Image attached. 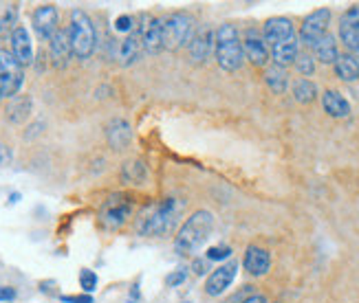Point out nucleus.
Returning a JSON list of instances; mask_svg holds the SVG:
<instances>
[{
    "instance_id": "obj_1",
    "label": "nucleus",
    "mask_w": 359,
    "mask_h": 303,
    "mask_svg": "<svg viewBox=\"0 0 359 303\" xmlns=\"http://www.w3.org/2000/svg\"><path fill=\"white\" fill-rule=\"evenodd\" d=\"M179 216H181V202L177 198H163L146 206L139 213L135 229L142 237H161L177 227Z\"/></svg>"
},
{
    "instance_id": "obj_2",
    "label": "nucleus",
    "mask_w": 359,
    "mask_h": 303,
    "mask_svg": "<svg viewBox=\"0 0 359 303\" xmlns=\"http://www.w3.org/2000/svg\"><path fill=\"white\" fill-rule=\"evenodd\" d=\"M214 231V216L212 211L198 209L194 211L190 218L185 220V225L179 229L177 237H175V253L181 255V258H187V255H194L205 240Z\"/></svg>"
},
{
    "instance_id": "obj_3",
    "label": "nucleus",
    "mask_w": 359,
    "mask_h": 303,
    "mask_svg": "<svg viewBox=\"0 0 359 303\" xmlns=\"http://www.w3.org/2000/svg\"><path fill=\"white\" fill-rule=\"evenodd\" d=\"M216 62L218 66L227 73H233L243 66L245 53H243V42L233 24H223L216 31Z\"/></svg>"
},
{
    "instance_id": "obj_4",
    "label": "nucleus",
    "mask_w": 359,
    "mask_h": 303,
    "mask_svg": "<svg viewBox=\"0 0 359 303\" xmlns=\"http://www.w3.org/2000/svg\"><path fill=\"white\" fill-rule=\"evenodd\" d=\"M69 38H71V49L77 59H88L95 51L97 34L95 24L88 18L82 9H75L71 13V24H69Z\"/></svg>"
},
{
    "instance_id": "obj_5",
    "label": "nucleus",
    "mask_w": 359,
    "mask_h": 303,
    "mask_svg": "<svg viewBox=\"0 0 359 303\" xmlns=\"http://www.w3.org/2000/svg\"><path fill=\"white\" fill-rule=\"evenodd\" d=\"M161 24H163V46L170 51L181 49L183 44L192 42L194 38V18L190 13L175 11L165 20H161Z\"/></svg>"
},
{
    "instance_id": "obj_6",
    "label": "nucleus",
    "mask_w": 359,
    "mask_h": 303,
    "mask_svg": "<svg viewBox=\"0 0 359 303\" xmlns=\"http://www.w3.org/2000/svg\"><path fill=\"white\" fill-rule=\"evenodd\" d=\"M25 82V71L22 64L13 57L11 51L0 49V97L13 99Z\"/></svg>"
},
{
    "instance_id": "obj_7",
    "label": "nucleus",
    "mask_w": 359,
    "mask_h": 303,
    "mask_svg": "<svg viewBox=\"0 0 359 303\" xmlns=\"http://www.w3.org/2000/svg\"><path fill=\"white\" fill-rule=\"evenodd\" d=\"M133 213V200L126 194H115L100 209V222L106 231H117L128 222Z\"/></svg>"
},
{
    "instance_id": "obj_8",
    "label": "nucleus",
    "mask_w": 359,
    "mask_h": 303,
    "mask_svg": "<svg viewBox=\"0 0 359 303\" xmlns=\"http://www.w3.org/2000/svg\"><path fill=\"white\" fill-rule=\"evenodd\" d=\"M331 22V9H316L311 15H306L302 27H300V42L306 46H313L326 36V29H329Z\"/></svg>"
},
{
    "instance_id": "obj_9",
    "label": "nucleus",
    "mask_w": 359,
    "mask_h": 303,
    "mask_svg": "<svg viewBox=\"0 0 359 303\" xmlns=\"http://www.w3.org/2000/svg\"><path fill=\"white\" fill-rule=\"evenodd\" d=\"M339 40L351 51V55H359V5L346 9L339 18Z\"/></svg>"
},
{
    "instance_id": "obj_10",
    "label": "nucleus",
    "mask_w": 359,
    "mask_h": 303,
    "mask_svg": "<svg viewBox=\"0 0 359 303\" xmlns=\"http://www.w3.org/2000/svg\"><path fill=\"white\" fill-rule=\"evenodd\" d=\"M236 273H238V262H227L223 266L214 268L212 275L205 281V293L210 297H221L233 283V279H236Z\"/></svg>"
},
{
    "instance_id": "obj_11",
    "label": "nucleus",
    "mask_w": 359,
    "mask_h": 303,
    "mask_svg": "<svg viewBox=\"0 0 359 303\" xmlns=\"http://www.w3.org/2000/svg\"><path fill=\"white\" fill-rule=\"evenodd\" d=\"M142 49H144L142 31H133V34H128L123 40H117L113 44V55L121 66H130V64H135L139 55H142Z\"/></svg>"
},
{
    "instance_id": "obj_12",
    "label": "nucleus",
    "mask_w": 359,
    "mask_h": 303,
    "mask_svg": "<svg viewBox=\"0 0 359 303\" xmlns=\"http://www.w3.org/2000/svg\"><path fill=\"white\" fill-rule=\"evenodd\" d=\"M57 9L53 5H42L34 11V18H31V22H34V29L36 34L42 38V40H51L55 34H57Z\"/></svg>"
},
{
    "instance_id": "obj_13",
    "label": "nucleus",
    "mask_w": 359,
    "mask_h": 303,
    "mask_svg": "<svg viewBox=\"0 0 359 303\" xmlns=\"http://www.w3.org/2000/svg\"><path fill=\"white\" fill-rule=\"evenodd\" d=\"M243 53L245 57L254 64V66H267L269 62V49H267V42L264 38H260L256 31H247L245 40H243Z\"/></svg>"
},
{
    "instance_id": "obj_14",
    "label": "nucleus",
    "mask_w": 359,
    "mask_h": 303,
    "mask_svg": "<svg viewBox=\"0 0 359 303\" xmlns=\"http://www.w3.org/2000/svg\"><path fill=\"white\" fill-rule=\"evenodd\" d=\"M243 266L249 275L262 277V275H267L269 268H271V255L267 248H262V246H247L245 258H243Z\"/></svg>"
},
{
    "instance_id": "obj_15",
    "label": "nucleus",
    "mask_w": 359,
    "mask_h": 303,
    "mask_svg": "<svg viewBox=\"0 0 359 303\" xmlns=\"http://www.w3.org/2000/svg\"><path fill=\"white\" fill-rule=\"evenodd\" d=\"M142 31V42H144V51L150 55H157L161 53L165 46H163V24L159 18H148L146 24L139 29Z\"/></svg>"
},
{
    "instance_id": "obj_16",
    "label": "nucleus",
    "mask_w": 359,
    "mask_h": 303,
    "mask_svg": "<svg viewBox=\"0 0 359 303\" xmlns=\"http://www.w3.org/2000/svg\"><path fill=\"white\" fill-rule=\"evenodd\" d=\"M11 53L22 66H29L34 62V44H31V36L25 27H15L11 34Z\"/></svg>"
},
{
    "instance_id": "obj_17",
    "label": "nucleus",
    "mask_w": 359,
    "mask_h": 303,
    "mask_svg": "<svg viewBox=\"0 0 359 303\" xmlns=\"http://www.w3.org/2000/svg\"><path fill=\"white\" fill-rule=\"evenodd\" d=\"M293 36H295V31H293V24H291L289 18H269L267 22H264L262 38L271 46L285 42V40H289Z\"/></svg>"
},
{
    "instance_id": "obj_18",
    "label": "nucleus",
    "mask_w": 359,
    "mask_h": 303,
    "mask_svg": "<svg viewBox=\"0 0 359 303\" xmlns=\"http://www.w3.org/2000/svg\"><path fill=\"white\" fill-rule=\"evenodd\" d=\"M214 49H216V36L212 34V31H203V34L194 36L192 42L187 44V53H190V59L194 64L208 62V57L212 55Z\"/></svg>"
},
{
    "instance_id": "obj_19",
    "label": "nucleus",
    "mask_w": 359,
    "mask_h": 303,
    "mask_svg": "<svg viewBox=\"0 0 359 303\" xmlns=\"http://www.w3.org/2000/svg\"><path fill=\"white\" fill-rule=\"evenodd\" d=\"M106 139L111 143V148L121 152L130 146V139H133V130H130V123L126 119H113L106 127Z\"/></svg>"
},
{
    "instance_id": "obj_20",
    "label": "nucleus",
    "mask_w": 359,
    "mask_h": 303,
    "mask_svg": "<svg viewBox=\"0 0 359 303\" xmlns=\"http://www.w3.org/2000/svg\"><path fill=\"white\" fill-rule=\"evenodd\" d=\"M49 53H51V59H53V66L62 69L69 64V57L73 55V49H71V38H69V29L67 31H57V34L49 40Z\"/></svg>"
},
{
    "instance_id": "obj_21",
    "label": "nucleus",
    "mask_w": 359,
    "mask_h": 303,
    "mask_svg": "<svg viewBox=\"0 0 359 303\" xmlns=\"http://www.w3.org/2000/svg\"><path fill=\"white\" fill-rule=\"evenodd\" d=\"M300 38L293 36L285 42H280L276 46H271V57H273V64L276 66H289V64H295V59H298L300 55Z\"/></svg>"
},
{
    "instance_id": "obj_22",
    "label": "nucleus",
    "mask_w": 359,
    "mask_h": 303,
    "mask_svg": "<svg viewBox=\"0 0 359 303\" xmlns=\"http://www.w3.org/2000/svg\"><path fill=\"white\" fill-rule=\"evenodd\" d=\"M322 108H324V113L333 119H344L351 115V104L346 101L344 94L337 90H326L322 94Z\"/></svg>"
},
{
    "instance_id": "obj_23",
    "label": "nucleus",
    "mask_w": 359,
    "mask_h": 303,
    "mask_svg": "<svg viewBox=\"0 0 359 303\" xmlns=\"http://www.w3.org/2000/svg\"><path fill=\"white\" fill-rule=\"evenodd\" d=\"M333 66H335V75L341 79V82L351 84V82H357L359 79V59L351 53L339 55Z\"/></svg>"
},
{
    "instance_id": "obj_24",
    "label": "nucleus",
    "mask_w": 359,
    "mask_h": 303,
    "mask_svg": "<svg viewBox=\"0 0 359 303\" xmlns=\"http://www.w3.org/2000/svg\"><path fill=\"white\" fill-rule=\"evenodd\" d=\"M264 84H267V88L273 92V94H283L287 88H289V73L287 69L283 66H269L267 71H264Z\"/></svg>"
},
{
    "instance_id": "obj_25",
    "label": "nucleus",
    "mask_w": 359,
    "mask_h": 303,
    "mask_svg": "<svg viewBox=\"0 0 359 303\" xmlns=\"http://www.w3.org/2000/svg\"><path fill=\"white\" fill-rule=\"evenodd\" d=\"M313 51H316V57L322 62V64H335L337 57H339V49H337V42L331 34H326L316 46H313Z\"/></svg>"
},
{
    "instance_id": "obj_26",
    "label": "nucleus",
    "mask_w": 359,
    "mask_h": 303,
    "mask_svg": "<svg viewBox=\"0 0 359 303\" xmlns=\"http://www.w3.org/2000/svg\"><path fill=\"white\" fill-rule=\"evenodd\" d=\"M29 113H31V99L25 97V94H15V97L7 106V119L11 123H22V121H27Z\"/></svg>"
},
{
    "instance_id": "obj_27",
    "label": "nucleus",
    "mask_w": 359,
    "mask_h": 303,
    "mask_svg": "<svg viewBox=\"0 0 359 303\" xmlns=\"http://www.w3.org/2000/svg\"><path fill=\"white\" fill-rule=\"evenodd\" d=\"M148 178V169L142 161H128L121 167V181L128 185H142Z\"/></svg>"
},
{
    "instance_id": "obj_28",
    "label": "nucleus",
    "mask_w": 359,
    "mask_h": 303,
    "mask_svg": "<svg viewBox=\"0 0 359 303\" xmlns=\"http://www.w3.org/2000/svg\"><path fill=\"white\" fill-rule=\"evenodd\" d=\"M293 97L298 104H311L318 99V86L311 79H298L293 84Z\"/></svg>"
},
{
    "instance_id": "obj_29",
    "label": "nucleus",
    "mask_w": 359,
    "mask_h": 303,
    "mask_svg": "<svg viewBox=\"0 0 359 303\" xmlns=\"http://www.w3.org/2000/svg\"><path fill=\"white\" fill-rule=\"evenodd\" d=\"M15 18H18V9H15L13 5L7 7V11L3 13V18H0V38H5L7 34H13L11 29H15Z\"/></svg>"
},
{
    "instance_id": "obj_30",
    "label": "nucleus",
    "mask_w": 359,
    "mask_h": 303,
    "mask_svg": "<svg viewBox=\"0 0 359 303\" xmlns=\"http://www.w3.org/2000/svg\"><path fill=\"white\" fill-rule=\"evenodd\" d=\"M295 69H298L302 79H306V77H311L316 73V59L311 57L309 53H300L298 59H295Z\"/></svg>"
},
{
    "instance_id": "obj_31",
    "label": "nucleus",
    "mask_w": 359,
    "mask_h": 303,
    "mask_svg": "<svg viewBox=\"0 0 359 303\" xmlns=\"http://www.w3.org/2000/svg\"><path fill=\"white\" fill-rule=\"evenodd\" d=\"M80 286H82V290L86 295H90L93 290L97 288V275L93 273V270H88V268H82V273H80Z\"/></svg>"
},
{
    "instance_id": "obj_32",
    "label": "nucleus",
    "mask_w": 359,
    "mask_h": 303,
    "mask_svg": "<svg viewBox=\"0 0 359 303\" xmlns=\"http://www.w3.org/2000/svg\"><path fill=\"white\" fill-rule=\"evenodd\" d=\"M229 255H231V248H229V246H212V248L205 253V260L218 262V260H227Z\"/></svg>"
},
{
    "instance_id": "obj_33",
    "label": "nucleus",
    "mask_w": 359,
    "mask_h": 303,
    "mask_svg": "<svg viewBox=\"0 0 359 303\" xmlns=\"http://www.w3.org/2000/svg\"><path fill=\"white\" fill-rule=\"evenodd\" d=\"M133 27H135L133 15H119L115 20V31H119V34H133Z\"/></svg>"
},
{
    "instance_id": "obj_34",
    "label": "nucleus",
    "mask_w": 359,
    "mask_h": 303,
    "mask_svg": "<svg viewBox=\"0 0 359 303\" xmlns=\"http://www.w3.org/2000/svg\"><path fill=\"white\" fill-rule=\"evenodd\" d=\"M185 279H187V273H185V270H175L172 275H168L165 283L170 286V288H175V286H181Z\"/></svg>"
},
{
    "instance_id": "obj_35",
    "label": "nucleus",
    "mask_w": 359,
    "mask_h": 303,
    "mask_svg": "<svg viewBox=\"0 0 359 303\" xmlns=\"http://www.w3.org/2000/svg\"><path fill=\"white\" fill-rule=\"evenodd\" d=\"M65 303H93V297L90 295H65L60 297Z\"/></svg>"
},
{
    "instance_id": "obj_36",
    "label": "nucleus",
    "mask_w": 359,
    "mask_h": 303,
    "mask_svg": "<svg viewBox=\"0 0 359 303\" xmlns=\"http://www.w3.org/2000/svg\"><path fill=\"white\" fill-rule=\"evenodd\" d=\"M15 299V290L9 288V286H0V301H13Z\"/></svg>"
},
{
    "instance_id": "obj_37",
    "label": "nucleus",
    "mask_w": 359,
    "mask_h": 303,
    "mask_svg": "<svg viewBox=\"0 0 359 303\" xmlns=\"http://www.w3.org/2000/svg\"><path fill=\"white\" fill-rule=\"evenodd\" d=\"M9 161H11V152H9L7 146H3V143H0V167L7 165Z\"/></svg>"
},
{
    "instance_id": "obj_38",
    "label": "nucleus",
    "mask_w": 359,
    "mask_h": 303,
    "mask_svg": "<svg viewBox=\"0 0 359 303\" xmlns=\"http://www.w3.org/2000/svg\"><path fill=\"white\" fill-rule=\"evenodd\" d=\"M241 303H267V299H264L262 295H252V297L243 299Z\"/></svg>"
},
{
    "instance_id": "obj_39",
    "label": "nucleus",
    "mask_w": 359,
    "mask_h": 303,
    "mask_svg": "<svg viewBox=\"0 0 359 303\" xmlns=\"http://www.w3.org/2000/svg\"><path fill=\"white\" fill-rule=\"evenodd\" d=\"M194 273H196V275H203V273H205V264H203V262H194Z\"/></svg>"
},
{
    "instance_id": "obj_40",
    "label": "nucleus",
    "mask_w": 359,
    "mask_h": 303,
    "mask_svg": "<svg viewBox=\"0 0 359 303\" xmlns=\"http://www.w3.org/2000/svg\"><path fill=\"white\" fill-rule=\"evenodd\" d=\"M18 198H20V194H11V196H9L11 202H18Z\"/></svg>"
},
{
    "instance_id": "obj_41",
    "label": "nucleus",
    "mask_w": 359,
    "mask_h": 303,
    "mask_svg": "<svg viewBox=\"0 0 359 303\" xmlns=\"http://www.w3.org/2000/svg\"><path fill=\"white\" fill-rule=\"evenodd\" d=\"M181 303H190V301H181Z\"/></svg>"
},
{
    "instance_id": "obj_42",
    "label": "nucleus",
    "mask_w": 359,
    "mask_h": 303,
    "mask_svg": "<svg viewBox=\"0 0 359 303\" xmlns=\"http://www.w3.org/2000/svg\"><path fill=\"white\" fill-rule=\"evenodd\" d=\"M0 99H3V97H0Z\"/></svg>"
}]
</instances>
